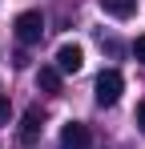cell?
Listing matches in <instances>:
<instances>
[{
    "label": "cell",
    "mask_w": 145,
    "mask_h": 149,
    "mask_svg": "<svg viewBox=\"0 0 145 149\" xmlns=\"http://www.w3.org/2000/svg\"><path fill=\"white\" fill-rule=\"evenodd\" d=\"M121 89H125V77H121L117 69H105V73L97 77V85H93V93H97V105H101V109H109V105H117Z\"/></svg>",
    "instance_id": "obj_1"
},
{
    "label": "cell",
    "mask_w": 145,
    "mask_h": 149,
    "mask_svg": "<svg viewBox=\"0 0 145 149\" xmlns=\"http://www.w3.org/2000/svg\"><path fill=\"white\" fill-rule=\"evenodd\" d=\"M12 32H16L20 45H40V36H45V16H40V12H20V16L12 20Z\"/></svg>",
    "instance_id": "obj_2"
},
{
    "label": "cell",
    "mask_w": 145,
    "mask_h": 149,
    "mask_svg": "<svg viewBox=\"0 0 145 149\" xmlns=\"http://www.w3.org/2000/svg\"><path fill=\"white\" fill-rule=\"evenodd\" d=\"M93 145V133H89V125L81 121H69L61 129V149H89Z\"/></svg>",
    "instance_id": "obj_3"
},
{
    "label": "cell",
    "mask_w": 145,
    "mask_h": 149,
    "mask_svg": "<svg viewBox=\"0 0 145 149\" xmlns=\"http://www.w3.org/2000/svg\"><path fill=\"white\" fill-rule=\"evenodd\" d=\"M81 65H85L81 45H61L56 49V73H81Z\"/></svg>",
    "instance_id": "obj_4"
},
{
    "label": "cell",
    "mask_w": 145,
    "mask_h": 149,
    "mask_svg": "<svg viewBox=\"0 0 145 149\" xmlns=\"http://www.w3.org/2000/svg\"><path fill=\"white\" fill-rule=\"evenodd\" d=\"M40 109L32 105L28 113H24V121H20V145H36V137H40Z\"/></svg>",
    "instance_id": "obj_5"
},
{
    "label": "cell",
    "mask_w": 145,
    "mask_h": 149,
    "mask_svg": "<svg viewBox=\"0 0 145 149\" xmlns=\"http://www.w3.org/2000/svg\"><path fill=\"white\" fill-rule=\"evenodd\" d=\"M101 12H109V16H117V20H129V16L137 12V0H101Z\"/></svg>",
    "instance_id": "obj_6"
},
{
    "label": "cell",
    "mask_w": 145,
    "mask_h": 149,
    "mask_svg": "<svg viewBox=\"0 0 145 149\" xmlns=\"http://www.w3.org/2000/svg\"><path fill=\"white\" fill-rule=\"evenodd\" d=\"M36 85H40L45 93H61V73H56V65H45V69L36 73Z\"/></svg>",
    "instance_id": "obj_7"
},
{
    "label": "cell",
    "mask_w": 145,
    "mask_h": 149,
    "mask_svg": "<svg viewBox=\"0 0 145 149\" xmlns=\"http://www.w3.org/2000/svg\"><path fill=\"white\" fill-rule=\"evenodd\" d=\"M133 56L145 65V36H137V40H133Z\"/></svg>",
    "instance_id": "obj_8"
},
{
    "label": "cell",
    "mask_w": 145,
    "mask_h": 149,
    "mask_svg": "<svg viewBox=\"0 0 145 149\" xmlns=\"http://www.w3.org/2000/svg\"><path fill=\"white\" fill-rule=\"evenodd\" d=\"M8 121V97H4V93H0V125Z\"/></svg>",
    "instance_id": "obj_9"
},
{
    "label": "cell",
    "mask_w": 145,
    "mask_h": 149,
    "mask_svg": "<svg viewBox=\"0 0 145 149\" xmlns=\"http://www.w3.org/2000/svg\"><path fill=\"white\" fill-rule=\"evenodd\" d=\"M137 125H141V133H145V101L137 105Z\"/></svg>",
    "instance_id": "obj_10"
}]
</instances>
